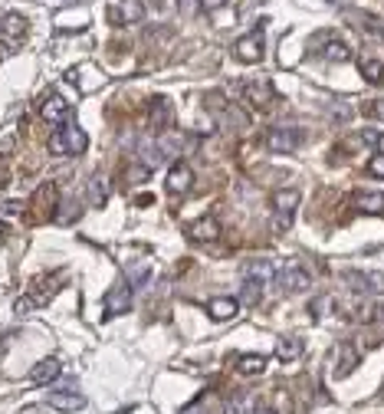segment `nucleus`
Returning <instances> with one entry per match:
<instances>
[{
  "label": "nucleus",
  "instance_id": "obj_28",
  "mask_svg": "<svg viewBox=\"0 0 384 414\" xmlns=\"http://www.w3.org/2000/svg\"><path fill=\"white\" fill-rule=\"evenodd\" d=\"M46 148H50V155H56V158H62V155H69V148H66V135H62V128H56L50 138H46Z\"/></svg>",
  "mask_w": 384,
  "mask_h": 414
},
{
  "label": "nucleus",
  "instance_id": "obj_6",
  "mask_svg": "<svg viewBox=\"0 0 384 414\" xmlns=\"http://www.w3.org/2000/svg\"><path fill=\"white\" fill-rule=\"evenodd\" d=\"M53 411H62V414H73V411H82L86 408V398L79 395V391L66 388V391H50V398H46Z\"/></svg>",
  "mask_w": 384,
  "mask_h": 414
},
{
  "label": "nucleus",
  "instance_id": "obj_38",
  "mask_svg": "<svg viewBox=\"0 0 384 414\" xmlns=\"http://www.w3.org/2000/svg\"><path fill=\"white\" fill-rule=\"evenodd\" d=\"M378 138H381V135H378V132H365V135H361V141H368V145H374Z\"/></svg>",
  "mask_w": 384,
  "mask_h": 414
},
{
  "label": "nucleus",
  "instance_id": "obj_19",
  "mask_svg": "<svg viewBox=\"0 0 384 414\" xmlns=\"http://www.w3.org/2000/svg\"><path fill=\"white\" fill-rule=\"evenodd\" d=\"M0 33H3V37H10V40L24 37V33H26V17H24V13H7V17L0 20Z\"/></svg>",
  "mask_w": 384,
  "mask_h": 414
},
{
  "label": "nucleus",
  "instance_id": "obj_3",
  "mask_svg": "<svg viewBox=\"0 0 384 414\" xmlns=\"http://www.w3.org/2000/svg\"><path fill=\"white\" fill-rule=\"evenodd\" d=\"M204 105H207V112H213L220 122H230V126H240V128L247 126V115L236 112V109L223 99L220 92H207V96H204Z\"/></svg>",
  "mask_w": 384,
  "mask_h": 414
},
{
  "label": "nucleus",
  "instance_id": "obj_30",
  "mask_svg": "<svg viewBox=\"0 0 384 414\" xmlns=\"http://www.w3.org/2000/svg\"><path fill=\"white\" fill-rule=\"evenodd\" d=\"M289 227H293V217H289V214H273V224H270L273 234H286Z\"/></svg>",
  "mask_w": 384,
  "mask_h": 414
},
{
  "label": "nucleus",
  "instance_id": "obj_39",
  "mask_svg": "<svg viewBox=\"0 0 384 414\" xmlns=\"http://www.w3.org/2000/svg\"><path fill=\"white\" fill-rule=\"evenodd\" d=\"M3 214H20V204H3Z\"/></svg>",
  "mask_w": 384,
  "mask_h": 414
},
{
  "label": "nucleus",
  "instance_id": "obj_36",
  "mask_svg": "<svg viewBox=\"0 0 384 414\" xmlns=\"http://www.w3.org/2000/svg\"><path fill=\"white\" fill-rule=\"evenodd\" d=\"M223 3H227V0H200V7H204V10H220Z\"/></svg>",
  "mask_w": 384,
  "mask_h": 414
},
{
  "label": "nucleus",
  "instance_id": "obj_26",
  "mask_svg": "<svg viewBox=\"0 0 384 414\" xmlns=\"http://www.w3.org/2000/svg\"><path fill=\"white\" fill-rule=\"evenodd\" d=\"M361 76H365L368 83H381L384 79V63L381 60H365V63H361Z\"/></svg>",
  "mask_w": 384,
  "mask_h": 414
},
{
  "label": "nucleus",
  "instance_id": "obj_8",
  "mask_svg": "<svg viewBox=\"0 0 384 414\" xmlns=\"http://www.w3.org/2000/svg\"><path fill=\"white\" fill-rule=\"evenodd\" d=\"M40 115L46 122H53V126H60V122H66V115H69V102L62 99V96H56V92H50V96H43V102H40Z\"/></svg>",
  "mask_w": 384,
  "mask_h": 414
},
{
  "label": "nucleus",
  "instance_id": "obj_17",
  "mask_svg": "<svg viewBox=\"0 0 384 414\" xmlns=\"http://www.w3.org/2000/svg\"><path fill=\"white\" fill-rule=\"evenodd\" d=\"M322 56L329 63H348V60H351V50H348V43H342V40H325Z\"/></svg>",
  "mask_w": 384,
  "mask_h": 414
},
{
  "label": "nucleus",
  "instance_id": "obj_20",
  "mask_svg": "<svg viewBox=\"0 0 384 414\" xmlns=\"http://www.w3.org/2000/svg\"><path fill=\"white\" fill-rule=\"evenodd\" d=\"M105 201H109V181L102 175H96L89 181V204H92V207H102Z\"/></svg>",
  "mask_w": 384,
  "mask_h": 414
},
{
  "label": "nucleus",
  "instance_id": "obj_21",
  "mask_svg": "<svg viewBox=\"0 0 384 414\" xmlns=\"http://www.w3.org/2000/svg\"><path fill=\"white\" fill-rule=\"evenodd\" d=\"M276 355H279L283 362H293V359H299V355H302V339H296V336H286V339H279V345H276Z\"/></svg>",
  "mask_w": 384,
  "mask_h": 414
},
{
  "label": "nucleus",
  "instance_id": "obj_10",
  "mask_svg": "<svg viewBox=\"0 0 384 414\" xmlns=\"http://www.w3.org/2000/svg\"><path fill=\"white\" fill-rule=\"evenodd\" d=\"M191 184H194V171H191L184 162L171 164V171H168V191L181 198V194H187V191H191Z\"/></svg>",
  "mask_w": 384,
  "mask_h": 414
},
{
  "label": "nucleus",
  "instance_id": "obj_25",
  "mask_svg": "<svg viewBox=\"0 0 384 414\" xmlns=\"http://www.w3.org/2000/svg\"><path fill=\"white\" fill-rule=\"evenodd\" d=\"M223 414H250V395L236 391L234 398H227V404H223Z\"/></svg>",
  "mask_w": 384,
  "mask_h": 414
},
{
  "label": "nucleus",
  "instance_id": "obj_2",
  "mask_svg": "<svg viewBox=\"0 0 384 414\" xmlns=\"http://www.w3.org/2000/svg\"><path fill=\"white\" fill-rule=\"evenodd\" d=\"M276 279H279V286L289 289V293H302V289H309V270L299 264V260H289V264L276 273Z\"/></svg>",
  "mask_w": 384,
  "mask_h": 414
},
{
  "label": "nucleus",
  "instance_id": "obj_18",
  "mask_svg": "<svg viewBox=\"0 0 384 414\" xmlns=\"http://www.w3.org/2000/svg\"><path fill=\"white\" fill-rule=\"evenodd\" d=\"M62 135H66V148H69V155H82V151L89 148V138L79 126H66L62 128Z\"/></svg>",
  "mask_w": 384,
  "mask_h": 414
},
{
  "label": "nucleus",
  "instance_id": "obj_34",
  "mask_svg": "<svg viewBox=\"0 0 384 414\" xmlns=\"http://www.w3.org/2000/svg\"><path fill=\"white\" fill-rule=\"evenodd\" d=\"M13 148H17V138H13V135H3V138H0V158H7Z\"/></svg>",
  "mask_w": 384,
  "mask_h": 414
},
{
  "label": "nucleus",
  "instance_id": "obj_32",
  "mask_svg": "<svg viewBox=\"0 0 384 414\" xmlns=\"http://www.w3.org/2000/svg\"><path fill=\"white\" fill-rule=\"evenodd\" d=\"M260 296H263L260 283H247V286H243V300L247 302H260Z\"/></svg>",
  "mask_w": 384,
  "mask_h": 414
},
{
  "label": "nucleus",
  "instance_id": "obj_41",
  "mask_svg": "<svg viewBox=\"0 0 384 414\" xmlns=\"http://www.w3.org/2000/svg\"><path fill=\"white\" fill-rule=\"evenodd\" d=\"M184 414H200V408H198V404H194V408H187Z\"/></svg>",
  "mask_w": 384,
  "mask_h": 414
},
{
  "label": "nucleus",
  "instance_id": "obj_40",
  "mask_svg": "<svg viewBox=\"0 0 384 414\" xmlns=\"http://www.w3.org/2000/svg\"><path fill=\"white\" fill-rule=\"evenodd\" d=\"M7 237V227H3V221H0V240Z\"/></svg>",
  "mask_w": 384,
  "mask_h": 414
},
{
  "label": "nucleus",
  "instance_id": "obj_7",
  "mask_svg": "<svg viewBox=\"0 0 384 414\" xmlns=\"http://www.w3.org/2000/svg\"><path fill=\"white\" fill-rule=\"evenodd\" d=\"M234 53H236L240 63H260L263 60V37L260 33H247V37H240L236 40V46H234Z\"/></svg>",
  "mask_w": 384,
  "mask_h": 414
},
{
  "label": "nucleus",
  "instance_id": "obj_12",
  "mask_svg": "<svg viewBox=\"0 0 384 414\" xmlns=\"http://www.w3.org/2000/svg\"><path fill=\"white\" fill-rule=\"evenodd\" d=\"M128 306H132V286H128V283H119V286H112L109 296H105V313H109V316H119V313H125Z\"/></svg>",
  "mask_w": 384,
  "mask_h": 414
},
{
  "label": "nucleus",
  "instance_id": "obj_24",
  "mask_svg": "<svg viewBox=\"0 0 384 414\" xmlns=\"http://www.w3.org/2000/svg\"><path fill=\"white\" fill-rule=\"evenodd\" d=\"M358 207L365 214H384V194H378V191H365V194H358Z\"/></svg>",
  "mask_w": 384,
  "mask_h": 414
},
{
  "label": "nucleus",
  "instance_id": "obj_13",
  "mask_svg": "<svg viewBox=\"0 0 384 414\" xmlns=\"http://www.w3.org/2000/svg\"><path fill=\"white\" fill-rule=\"evenodd\" d=\"M207 313H211L217 322H227V319H234V316L240 313V300H234V296H217V300L207 302Z\"/></svg>",
  "mask_w": 384,
  "mask_h": 414
},
{
  "label": "nucleus",
  "instance_id": "obj_23",
  "mask_svg": "<svg viewBox=\"0 0 384 414\" xmlns=\"http://www.w3.org/2000/svg\"><path fill=\"white\" fill-rule=\"evenodd\" d=\"M122 20L125 24H141L145 20V3L141 0H122Z\"/></svg>",
  "mask_w": 384,
  "mask_h": 414
},
{
  "label": "nucleus",
  "instance_id": "obj_16",
  "mask_svg": "<svg viewBox=\"0 0 384 414\" xmlns=\"http://www.w3.org/2000/svg\"><path fill=\"white\" fill-rule=\"evenodd\" d=\"M299 207V191L296 188H283V191H276L273 194V214H296Z\"/></svg>",
  "mask_w": 384,
  "mask_h": 414
},
{
  "label": "nucleus",
  "instance_id": "obj_4",
  "mask_svg": "<svg viewBox=\"0 0 384 414\" xmlns=\"http://www.w3.org/2000/svg\"><path fill=\"white\" fill-rule=\"evenodd\" d=\"M234 92L247 96V102H253V105H270L273 102V86L266 79H243V83L234 86Z\"/></svg>",
  "mask_w": 384,
  "mask_h": 414
},
{
  "label": "nucleus",
  "instance_id": "obj_31",
  "mask_svg": "<svg viewBox=\"0 0 384 414\" xmlns=\"http://www.w3.org/2000/svg\"><path fill=\"white\" fill-rule=\"evenodd\" d=\"M368 175H374V178H384V151H378V155H372V162H368Z\"/></svg>",
  "mask_w": 384,
  "mask_h": 414
},
{
  "label": "nucleus",
  "instance_id": "obj_14",
  "mask_svg": "<svg viewBox=\"0 0 384 414\" xmlns=\"http://www.w3.org/2000/svg\"><path fill=\"white\" fill-rule=\"evenodd\" d=\"M62 372V365L60 359H43V362L33 365V372H30V381L33 385H46V381H56Z\"/></svg>",
  "mask_w": 384,
  "mask_h": 414
},
{
  "label": "nucleus",
  "instance_id": "obj_5",
  "mask_svg": "<svg viewBox=\"0 0 384 414\" xmlns=\"http://www.w3.org/2000/svg\"><path fill=\"white\" fill-rule=\"evenodd\" d=\"M33 207H37L40 217H53L56 207H60V188H56V181H43L33 194Z\"/></svg>",
  "mask_w": 384,
  "mask_h": 414
},
{
  "label": "nucleus",
  "instance_id": "obj_22",
  "mask_svg": "<svg viewBox=\"0 0 384 414\" xmlns=\"http://www.w3.org/2000/svg\"><path fill=\"white\" fill-rule=\"evenodd\" d=\"M263 368H266V359H263V355H240V362H236V372H240V375H260Z\"/></svg>",
  "mask_w": 384,
  "mask_h": 414
},
{
  "label": "nucleus",
  "instance_id": "obj_27",
  "mask_svg": "<svg viewBox=\"0 0 384 414\" xmlns=\"http://www.w3.org/2000/svg\"><path fill=\"white\" fill-rule=\"evenodd\" d=\"M355 365H358V352H355L351 342H345V345H342V368H338V375H348Z\"/></svg>",
  "mask_w": 384,
  "mask_h": 414
},
{
  "label": "nucleus",
  "instance_id": "obj_15",
  "mask_svg": "<svg viewBox=\"0 0 384 414\" xmlns=\"http://www.w3.org/2000/svg\"><path fill=\"white\" fill-rule=\"evenodd\" d=\"M148 119H151V128H164L171 122V102L164 99V96H155L148 102Z\"/></svg>",
  "mask_w": 384,
  "mask_h": 414
},
{
  "label": "nucleus",
  "instance_id": "obj_33",
  "mask_svg": "<svg viewBox=\"0 0 384 414\" xmlns=\"http://www.w3.org/2000/svg\"><path fill=\"white\" fill-rule=\"evenodd\" d=\"M329 119H335V122H348V119H351V109H348V105H332V109H329Z\"/></svg>",
  "mask_w": 384,
  "mask_h": 414
},
{
  "label": "nucleus",
  "instance_id": "obj_42",
  "mask_svg": "<svg viewBox=\"0 0 384 414\" xmlns=\"http://www.w3.org/2000/svg\"><path fill=\"white\" fill-rule=\"evenodd\" d=\"M256 414H276V411H273V408H260V411H256Z\"/></svg>",
  "mask_w": 384,
  "mask_h": 414
},
{
  "label": "nucleus",
  "instance_id": "obj_29",
  "mask_svg": "<svg viewBox=\"0 0 384 414\" xmlns=\"http://www.w3.org/2000/svg\"><path fill=\"white\" fill-rule=\"evenodd\" d=\"M358 30H365V33H368V37H384V26L378 24V20H374V17H361V24H358Z\"/></svg>",
  "mask_w": 384,
  "mask_h": 414
},
{
  "label": "nucleus",
  "instance_id": "obj_9",
  "mask_svg": "<svg viewBox=\"0 0 384 414\" xmlns=\"http://www.w3.org/2000/svg\"><path fill=\"white\" fill-rule=\"evenodd\" d=\"M220 234H223V227H220V221H217L213 214H204L200 221H194V224H191V237L200 240V243H213Z\"/></svg>",
  "mask_w": 384,
  "mask_h": 414
},
{
  "label": "nucleus",
  "instance_id": "obj_43",
  "mask_svg": "<svg viewBox=\"0 0 384 414\" xmlns=\"http://www.w3.org/2000/svg\"><path fill=\"white\" fill-rule=\"evenodd\" d=\"M381 319H384V306H381Z\"/></svg>",
  "mask_w": 384,
  "mask_h": 414
},
{
  "label": "nucleus",
  "instance_id": "obj_37",
  "mask_svg": "<svg viewBox=\"0 0 384 414\" xmlns=\"http://www.w3.org/2000/svg\"><path fill=\"white\" fill-rule=\"evenodd\" d=\"M325 302H329V300H325V296H319V300L312 302V316H322V309H325Z\"/></svg>",
  "mask_w": 384,
  "mask_h": 414
},
{
  "label": "nucleus",
  "instance_id": "obj_44",
  "mask_svg": "<svg viewBox=\"0 0 384 414\" xmlns=\"http://www.w3.org/2000/svg\"><path fill=\"white\" fill-rule=\"evenodd\" d=\"M119 414H128V411H119Z\"/></svg>",
  "mask_w": 384,
  "mask_h": 414
},
{
  "label": "nucleus",
  "instance_id": "obj_35",
  "mask_svg": "<svg viewBox=\"0 0 384 414\" xmlns=\"http://www.w3.org/2000/svg\"><path fill=\"white\" fill-rule=\"evenodd\" d=\"M368 112H372L374 119H384V99H374L372 105H368Z\"/></svg>",
  "mask_w": 384,
  "mask_h": 414
},
{
  "label": "nucleus",
  "instance_id": "obj_1",
  "mask_svg": "<svg viewBox=\"0 0 384 414\" xmlns=\"http://www.w3.org/2000/svg\"><path fill=\"white\" fill-rule=\"evenodd\" d=\"M299 145H302V128H296V126H276L266 132V148L273 151V155H289Z\"/></svg>",
  "mask_w": 384,
  "mask_h": 414
},
{
  "label": "nucleus",
  "instance_id": "obj_11",
  "mask_svg": "<svg viewBox=\"0 0 384 414\" xmlns=\"http://www.w3.org/2000/svg\"><path fill=\"white\" fill-rule=\"evenodd\" d=\"M243 276H247V283H270L276 276V266L273 260H266V257H256V260H250L247 266H243Z\"/></svg>",
  "mask_w": 384,
  "mask_h": 414
}]
</instances>
